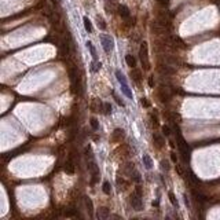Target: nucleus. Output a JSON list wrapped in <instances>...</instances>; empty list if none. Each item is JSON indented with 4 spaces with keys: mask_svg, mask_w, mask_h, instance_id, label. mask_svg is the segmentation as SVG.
Wrapping results in <instances>:
<instances>
[{
    "mask_svg": "<svg viewBox=\"0 0 220 220\" xmlns=\"http://www.w3.org/2000/svg\"><path fill=\"white\" fill-rule=\"evenodd\" d=\"M102 191H103L106 195H110V194H112V186H110L109 182H103V185H102Z\"/></svg>",
    "mask_w": 220,
    "mask_h": 220,
    "instance_id": "obj_20",
    "label": "nucleus"
},
{
    "mask_svg": "<svg viewBox=\"0 0 220 220\" xmlns=\"http://www.w3.org/2000/svg\"><path fill=\"white\" fill-rule=\"evenodd\" d=\"M142 161H143V165H145L147 169H152V168H153V160L150 158V155L145 154L142 157Z\"/></svg>",
    "mask_w": 220,
    "mask_h": 220,
    "instance_id": "obj_16",
    "label": "nucleus"
},
{
    "mask_svg": "<svg viewBox=\"0 0 220 220\" xmlns=\"http://www.w3.org/2000/svg\"><path fill=\"white\" fill-rule=\"evenodd\" d=\"M83 22H84V28H85V30L88 33H92V24H91V21H89L87 17L83 18Z\"/></svg>",
    "mask_w": 220,
    "mask_h": 220,
    "instance_id": "obj_19",
    "label": "nucleus"
},
{
    "mask_svg": "<svg viewBox=\"0 0 220 220\" xmlns=\"http://www.w3.org/2000/svg\"><path fill=\"white\" fill-rule=\"evenodd\" d=\"M139 58H140V62H142V65H143V69H145V70H149L150 61H149V51H147V43L146 42H143L142 44H140Z\"/></svg>",
    "mask_w": 220,
    "mask_h": 220,
    "instance_id": "obj_2",
    "label": "nucleus"
},
{
    "mask_svg": "<svg viewBox=\"0 0 220 220\" xmlns=\"http://www.w3.org/2000/svg\"><path fill=\"white\" fill-rule=\"evenodd\" d=\"M109 113H112V106H110V103H105V114Z\"/></svg>",
    "mask_w": 220,
    "mask_h": 220,
    "instance_id": "obj_29",
    "label": "nucleus"
},
{
    "mask_svg": "<svg viewBox=\"0 0 220 220\" xmlns=\"http://www.w3.org/2000/svg\"><path fill=\"white\" fill-rule=\"evenodd\" d=\"M112 142L113 143H121L125 139V131L122 128H116L113 132H112V136H110Z\"/></svg>",
    "mask_w": 220,
    "mask_h": 220,
    "instance_id": "obj_5",
    "label": "nucleus"
},
{
    "mask_svg": "<svg viewBox=\"0 0 220 220\" xmlns=\"http://www.w3.org/2000/svg\"><path fill=\"white\" fill-rule=\"evenodd\" d=\"M117 11H118V14H120V17H121V18H129V15H131V12H129L128 7L127 6H122V4H118Z\"/></svg>",
    "mask_w": 220,
    "mask_h": 220,
    "instance_id": "obj_12",
    "label": "nucleus"
},
{
    "mask_svg": "<svg viewBox=\"0 0 220 220\" xmlns=\"http://www.w3.org/2000/svg\"><path fill=\"white\" fill-rule=\"evenodd\" d=\"M85 44H87V48H88V50H89V52H91V55H92L94 61H98V55H96V50H95V47H94V45H92V43H91V42H87Z\"/></svg>",
    "mask_w": 220,
    "mask_h": 220,
    "instance_id": "obj_17",
    "label": "nucleus"
},
{
    "mask_svg": "<svg viewBox=\"0 0 220 220\" xmlns=\"http://www.w3.org/2000/svg\"><path fill=\"white\" fill-rule=\"evenodd\" d=\"M131 78L132 81H134L135 84H138V85H140V83H142V72L139 70V69L136 68H132L131 69Z\"/></svg>",
    "mask_w": 220,
    "mask_h": 220,
    "instance_id": "obj_9",
    "label": "nucleus"
},
{
    "mask_svg": "<svg viewBox=\"0 0 220 220\" xmlns=\"http://www.w3.org/2000/svg\"><path fill=\"white\" fill-rule=\"evenodd\" d=\"M125 62H127V65L129 66L131 69L136 66V61H135V58L132 57V55H129V54H128V55H125Z\"/></svg>",
    "mask_w": 220,
    "mask_h": 220,
    "instance_id": "obj_18",
    "label": "nucleus"
},
{
    "mask_svg": "<svg viewBox=\"0 0 220 220\" xmlns=\"http://www.w3.org/2000/svg\"><path fill=\"white\" fill-rule=\"evenodd\" d=\"M175 168H176V172L179 173V176H183V171H182V168L179 167L178 164H176V167H175Z\"/></svg>",
    "mask_w": 220,
    "mask_h": 220,
    "instance_id": "obj_34",
    "label": "nucleus"
},
{
    "mask_svg": "<svg viewBox=\"0 0 220 220\" xmlns=\"http://www.w3.org/2000/svg\"><path fill=\"white\" fill-rule=\"evenodd\" d=\"M131 179H132L134 182H136V183H140V180H142V178H140V173L138 172L136 169L132 171V173H131Z\"/></svg>",
    "mask_w": 220,
    "mask_h": 220,
    "instance_id": "obj_21",
    "label": "nucleus"
},
{
    "mask_svg": "<svg viewBox=\"0 0 220 220\" xmlns=\"http://www.w3.org/2000/svg\"><path fill=\"white\" fill-rule=\"evenodd\" d=\"M161 168H162L164 171H169V161H167V160H162L161 161Z\"/></svg>",
    "mask_w": 220,
    "mask_h": 220,
    "instance_id": "obj_27",
    "label": "nucleus"
},
{
    "mask_svg": "<svg viewBox=\"0 0 220 220\" xmlns=\"http://www.w3.org/2000/svg\"><path fill=\"white\" fill-rule=\"evenodd\" d=\"M168 197H169V201H171V204H172L173 206H178V201H176V198H175V194H173L172 191H169V193H168Z\"/></svg>",
    "mask_w": 220,
    "mask_h": 220,
    "instance_id": "obj_25",
    "label": "nucleus"
},
{
    "mask_svg": "<svg viewBox=\"0 0 220 220\" xmlns=\"http://www.w3.org/2000/svg\"><path fill=\"white\" fill-rule=\"evenodd\" d=\"M162 135H164V136H169V135H171L169 125H162Z\"/></svg>",
    "mask_w": 220,
    "mask_h": 220,
    "instance_id": "obj_26",
    "label": "nucleus"
},
{
    "mask_svg": "<svg viewBox=\"0 0 220 220\" xmlns=\"http://www.w3.org/2000/svg\"><path fill=\"white\" fill-rule=\"evenodd\" d=\"M164 61H165V63H167V65H169V66H179L180 65V59H179V58H176V57H173V55H165V57H164Z\"/></svg>",
    "mask_w": 220,
    "mask_h": 220,
    "instance_id": "obj_11",
    "label": "nucleus"
},
{
    "mask_svg": "<svg viewBox=\"0 0 220 220\" xmlns=\"http://www.w3.org/2000/svg\"><path fill=\"white\" fill-rule=\"evenodd\" d=\"M117 186H118L120 190H128V187L131 186V183L129 182H127L124 178H117Z\"/></svg>",
    "mask_w": 220,
    "mask_h": 220,
    "instance_id": "obj_13",
    "label": "nucleus"
},
{
    "mask_svg": "<svg viewBox=\"0 0 220 220\" xmlns=\"http://www.w3.org/2000/svg\"><path fill=\"white\" fill-rule=\"evenodd\" d=\"M171 160H172L173 162H176V161H178V157H176L175 153H172V154H171Z\"/></svg>",
    "mask_w": 220,
    "mask_h": 220,
    "instance_id": "obj_35",
    "label": "nucleus"
},
{
    "mask_svg": "<svg viewBox=\"0 0 220 220\" xmlns=\"http://www.w3.org/2000/svg\"><path fill=\"white\" fill-rule=\"evenodd\" d=\"M116 77H117V80H118L120 85H121V91H122V94H124V95L127 96V98H129V99L134 98V94H132L131 88H129V85H128L127 78H125L124 73H122L121 70H116Z\"/></svg>",
    "mask_w": 220,
    "mask_h": 220,
    "instance_id": "obj_1",
    "label": "nucleus"
},
{
    "mask_svg": "<svg viewBox=\"0 0 220 220\" xmlns=\"http://www.w3.org/2000/svg\"><path fill=\"white\" fill-rule=\"evenodd\" d=\"M112 94H113V96H114V99H116V102H117V103H118L120 106H122V107H124V106H125V105H124V102H122L121 99H120L118 96H117V94H116V92H112Z\"/></svg>",
    "mask_w": 220,
    "mask_h": 220,
    "instance_id": "obj_28",
    "label": "nucleus"
},
{
    "mask_svg": "<svg viewBox=\"0 0 220 220\" xmlns=\"http://www.w3.org/2000/svg\"><path fill=\"white\" fill-rule=\"evenodd\" d=\"M96 21H98V26H99V29H102V30H105L106 29V24H105V21H103V18L102 17H96Z\"/></svg>",
    "mask_w": 220,
    "mask_h": 220,
    "instance_id": "obj_24",
    "label": "nucleus"
},
{
    "mask_svg": "<svg viewBox=\"0 0 220 220\" xmlns=\"http://www.w3.org/2000/svg\"><path fill=\"white\" fill-rule=\"evenodd\" d=\"M153 145H154V147L155 149H158V150H161L164 147V138H162V135H158V134H154L153 135Z\"/></svg>",
    "mask_w": 220,
    "mask_h": 220,
    "instance_id": "obj_10",
    "label": "nucleus"
},
{
    "mask_svg": "<svg viewBox=\"0 0 220 220\" xmlns=\"http://www.w3.org/2000/svg\"><path fill=\"white\" fill-rule=\"evenodd\" d=\"M140 103H142V106H145V107H149V106H150V103L147 102V99H146V98H142Z\"/></svg>",
    "mask_w": 220,
    "mask_h": 220,
    "instance_id": "obj_32",
    "label": "nucleus"
},
{
    "mask_svg": "<svg viewBox=\"0 0 220 220\" xmlns=\"http://www.w3.org/2000/svg\"><path fill=\"white\" fill-rule=\"evenodd\" d=\"M99 40H101V43H102L103 51L107 54V55H110V54H112V51H113V48H114L113 39H112L110 36H107V35H101V36H99Z\"/></svg>",
    "mask_w": 220,
    "mask_h": 220,
    "instance_id": "obj_3",
    "label": "nucleus"
},
{
    "mask_svg": "<svg viewBox=\"0 0 220 220\" xmlns=\"http://www.w3.org/2000/svg\"><path fill=\"white\" fill-rule=\"evenodd\" d=\"M150 118L153 120V121H152V124L154 125V127H157V125H158V120H157V117H155V116H153V114H150Z\"/></svg>",
    "mask_w": 220,
    "mask_h": 220,
    "instance_id": "obj_30",
    "label": "nucleus"
},
{
    "mask_svg": "<svg viewBox=\"0 0 220 220\" xmlns=\"http://www.w3.org/2000/svg\"><path fill=\"white\" fill-rule=\"evenodd\" d=\"M149 85L150 88H154V76H150L149 77Z\"/></svg>",
    "mask_w": 220,
    "mask_h": 220,
    "instance_id": "obj_31",
    "label": "nucleus"
},
{
    "mask_svg": "<svg viewBox=\"0 0 220 220\" xmlns=\"http://www.w3.org/2000/svg\"><path fill=\"white\" fill-rule=\"evenodd\" d=\"M157 3H160L161 6H167L168 3H169V0H155Z\"/></svg>",
    "mask_w": 220,
    "mask_h": 220,
    "instance_id": "obj_33",
    "label": "nucleus"
},
{
    "mask_svg": "<svg viewBox=\"0 0 220 220\" xmlns=\"http://www.w3.org/2000/svg\"><path fill=\"white\" fill-rule=\"evenodd\" d=\"M89 107H91V110L92 112H95V113H105V103L101 101V99H96L94 98L92 101H91V103H89Z\"/></svg>",
    "mask_w": 220,
    "mask_h": 220,
    "instance_id": "obj_6",
    "label": "nucleus"
},
{
    "mask_svg": "<svg viewBox=\"0 0 220 220\" xmlns=\"http://www.w3.org/2000/svg\"><path fill=\"white\" fill-rule=\"evenodd\" d=\"M101 68H102V63L99 62V61H94V62L91 63V72H98Z\"/></svg>",
    "mask_w": 220,
    "mask_h": 220,
    "instance_id": "obj_23",
    "label": "nucleus"
},
{
    "mask_svg": "<svg viewBox=\"0 0 220 220\" xmlns=\"http://www.w3.org/2000/svg\"><path fill=\"white\" fill-rule=\"evenodd\" d=\"M131 205H132V208H134L135 211H142L143 209L142 195H139L136 191H134V193L131 194Z\"/></svg>",
    "mask_w": 220,
    "mask_h": 220,
    "instance_id": "obj_4",
    "label": "nucleus"
},
{
    "mask_svg": "<svg viewBox=\"0 0 220 220\" xmlns=\"http://www.w3.org/2000/svg\"><path fill=\"white\" fill-rule=\"evenodd\" d=\"M89 124H91V127H92L94 131H98L99 129V122H98V120H96L95 117H91V118H89Z\"/></svg>",
    "mask_w": 220,
    "mask_h": 220,
    "instance_id": "obj_22",
    "label": "nucleus"
},
{
    "mask_svg": "<svg viewBox=\"0 0 220 220\" xmlns=\"http://www.w3.org/2000/svg\"><path fill=\"white\" fill-rule=\"evenodd\" d=\"M110 216V209L106 208V206H101L98 209V217L99 219H107Z\"/></svg>",
    "mask_w": 220,
    "mask_h": 220,
    "instance_id": "obj_14",
    "label": "nucleus"
},
{
    "mask_svg": "<svg viewBox=\"0 0 220 220\" xmlns=\"http://www.w3.org/2000/svg\"><path fill=\"white\" fill-rule=\"evenodd\" d=\"M157 98L160 99L162 103H168V102H169V99H171V95L168 94V89L162 87V88H160L157 91Z\"/></svg>",
    "mask_w": 220,
    "mask_h": 220,
    "instance_id": "obj_8",
    "label": "nucleus"
},
{
    "mask_svg": "<svg viewBox=\"0 0 220 220\" xmlns=\"http://www.w3.org/2000/svg\"><path fill=\"white\" fill-rule=\"evenodd\" d=\"M84 204H85L87 211H88L89 215L92 216V213H94V204H92V201H91V198H89V197H84Z\"/></svg>",
    "mask_w": 220,
    "mask_h": 220,
    "instance_id": "obj_15",
    "label": "nucleus"
},
{
    "mask_svg": "<svg viewBox=\"0 0 220 220\" xmlns=\"http://www.w3.org/2000/svg\"><path fill=\"white\" fill-rule=\"evenodd\" d=\"M65 171L69 175H73L76 172V164H75V158H73V153H70L65 162Z\"/></svg>",
    "mask_w": 220,
    "mask_h": 220,
    "instance_id": "obj_7",
    "label": "nucleus"
}]
</instances>
